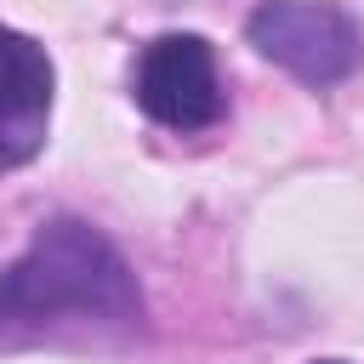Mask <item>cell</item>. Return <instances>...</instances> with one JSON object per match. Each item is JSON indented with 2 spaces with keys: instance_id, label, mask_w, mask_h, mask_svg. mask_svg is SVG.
Returning <instances> with one entry per match:
<instances>
[{
  "instance_id": "4",
  "label": "cell",
  "mask_w": 364,
  "mask_h": 364,
  "mask_svg": "<svg viewBox=\"0 0 364 364\" xmlns=\"http://www.w3.org/2000/svg\"><path fill=\"white\" fill-rule=\"evenodd\" d=\"M57 68L40 40L0 23V165H23L46 142Z\"/></svg>"
},
{
  "instance_id": "1",
  "label": "cell",
  "mask_w": 364,
  "mask_h": 364,
  "mask_svg": "<svg viewBox=\"0 0 364 364\" xmlns=\"http://www.w3.org/2000/svg\"><path fill=\"white\" fill-rule=\"evenodd\" d=\"M131 330H142V290L91 222H40L28 250L0 267V353Z\"/></svg>"
},
{
  "instance_id": "2",
  "label": "cell",
  "mask_w": 364,
  "mask_h": 364,
  "mask_svg": "<svg viewBox=\"0 0 364 364\" xmlns=\"http://www.w3.org/2000/svg\"><path fill=\"white\" fill-rule=\"evenodd\" d=\"M245 34L267 63H279L313 91L341 85L364 63V28L330 0H262Z\"/></svg>"
},
{
  "instance_id": "3",
  "label": "cell",
  "mask_w": 364,
  "mask_h": 364,
  "mask_svg": "<svg viewBox=\"0 0 364 364\" xmlns=\"http://www.w3.org/2000/svg\"><path fill=\"white\" fill-rule=\"evenodd\" d=\"M136 102L171 125V131H199L222 119V74L216 51L199 34H159L136 57Z\"/></svg>"
},
{
  "instance_id": "5",
  "label": "cell",
  "mask_w": 364,
  "mask_h": 364,
  "mask_svg": "<svg viewBox=\"0 0 364 364\" xmlns=\"http://www.w3.org/2000/svg\"><path fill=\"white\" fill-rule=\"evenodd\" d=\"M313 364H347V358H313Z\"/></svg>"
}]
</instances>
